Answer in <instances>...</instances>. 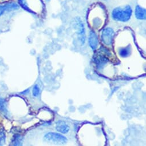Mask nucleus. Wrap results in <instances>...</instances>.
Listing matches in <instances>:
<instances>
[{"mask_svg": "<svg viewBox=\"0 0 146 146\" xmlns=\"http://www.w3.org/2000/svg\"><path fill=\"white\" fill-rule=\"evenodd\" d=\"M132 13V11L130 6L125 5L115 8L112 11V16L115 20L126 22L130 19Z\"/></svg>", "mask_w": 146, "mask_h": 146, "instance_id": "1", "label": "nucleus"}, {"mask_svg": "<svg viewBox=\"0 0 146 146\" xmlns=\"http://www.w3.org/2000/svg\"><path fill=\"white\" fill-rule=\"evenodd\" d=\"M72 25L74 29L76 31L81 44L84 45L86 41V32L83 21L80 17H77L73 21Z\"/></svg>", "mask_w": 146, "mask_h": 146, "instance_id": "2", "label": "nucleus"}, {"mask_svg": "<svg viewBox=\"0 0 146 146\" xmlns=\"http://www.w3.org/2000/svg\"><path fill=\"white\" fill-rule=\"evenodd\" d=\"M44 139L48 141L54 143L64 144L67 141L66 138L62 135L54 132H49L44 136Z\"/></svg>", "mask_w": 146, "mask_h": 146, "instance_id": "3", "label": "nucleus"}, {"mask_svg": "<svg viewBox=\"0 0 146 146\" xmlns=\"http://www.w3.org/2000/svg\"><path fill=\"white\" fill-rule=\"evenodd\" d=\"M114 31L110 28L104 29L102 33V40L103 43L107 45H110L113 41Z\"/></svg>", "mask_w": 146, "mask_h": 146, "instance_id": "4", "label": "nucleus"}, {"mask_svg": "<svg viewBox=\"0 0 146 146\" xmlns=\"http://www.w3.org/2000/svg\"><path fill=\"white\" fill-rule=\"evenodd\" d=\"M88 41H89V44L91 48L93 50H95L97 48L99 44L98 38L96 34L92 31H91L90 33Z\"/></svg>", "mask_w": 146, "mask_h": 146, "instance_id": "5", "label": "nucleus"}, {"mask_svg": "<svg viewBox=\"0 0 146 146\" xmlns=\"http://www.w3.org/2000/svg\"><path fill=\"white\" fill-rule=\"evenodd\" d=\"M19 8V6L16 3H9L4 5H0V16H2L7 11L16 10Z\"/></svg>", "mask_w": 146, "mask_h": 146, "instance_id": "6", "label": "nucleus"}, {"mask_svg": "<svg viewBox=\"0 0 146 146\" xmlns=\"http://www.w3.org/2000/svg\"><path fill=\"white\" fill-rule=\"evenodd\" d=\"M135 17L138 20H145L146 18L145 9L140 6H136L135 11Z\"/></svg>", "mask_w": 146, "mask_h": 146, "instance_id": "7", "label": "nucleus"}, {"mask_svg": "<svg viewBox=\"0 0 146 146\" xmlns=\"http://www.w3.org/2000/svg\"><path fill=\"white\" fill-rule=\"evenodd\" d=\"M56 128L58 132L62 133H67L69 131V126L63 121H57L56 123Z\"/></svg>", "mask_w": 146, "mask_h": 146, "instance_id": "8", "label": "nucleus"}, {"mask_svg": "<svg viewBox=\"0 0 146 146\" xmlns=\"http://www.w3.org/2000/svg\"><path fill=\"white\" fill-rule=\"evenodd\" d=\"M19 3L21 7H22V8H23V9H24L25 10H26V11H28V12H29L33 13V12L29 8L26 0H19Z\"/></svg>", "mask_w": 146, "mask_h": 146, "instance_id": "9", "label": "nucleus"}, {"mask_svg": "<svg viewBox=\"0 0 146 146\" xmlns=\"http://www.w3.org/2000/svg\"><path fill=\"white\" fill-rule=\"evenodd\" d=\"M6 107L5 100L3 98H0V111L5 112L7 111Z\"/></svg>", "mask_w": 146, "mask_h": 146, "instance_id": "10", "label": "nucleus"}, {"mask_svg": "<svg viewBox=\"0 0 146 146\" xmlns=\"http://www.w3.org/2000/svg\"><path fill=\"white\" fill-rule=\"evenodd\" d=\"M22 140H23V139L21 137V136H19V135L16 136L14 138L13 141V145H21V143H22Z\"/></svg>", "mask_w": 146, "mask_h": 146, "instance_id": "11", "label": "nucleus"}, {"mask_svg": "<svg viewBox=\"0 0 146 146\" xmlns=\"http://www.w3.org/2000/svg\"><path fill=\"white\" fill-rule=\"evenodd\" d=\"M129 52V50L128 48H125L121 49L119 51V54L121 57H127L128 56Z\"/></svg>", "mask_w": 146, "mask_h": 146, "instance_id": "12", "label": "nucleus"}, {"mask_svg": "<svg viewBox=\"0 0 146 146\" xmlns=\"http://www.w3.org/2000/svg\"><path fill=\"white\" fill-rule=\"evenodd\" d=\"M6 139V136L4 132L0 131V145H3L5 142Z\"/></svg>", "mask_w": 146, "mask_h": 146, "instance_id": "13", "label": "nucleus"}, {"mask_svg": "<svg viewBox=\"0 0 146 146\" xmlns=\"http://www.w3.org/2000/svg\"><path fill=\"white\" fill-rule=\"evenodd\" d=\"M40 92V90L39 87L37 85H35L33 88V91H32L33 95L35 97H37L39 95Z\"/></svg>", "mask_w": 146, "mask_h": 146, "instance_id": "14", "label": "nucleus"}]
</instances>
